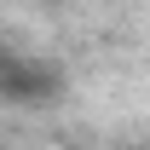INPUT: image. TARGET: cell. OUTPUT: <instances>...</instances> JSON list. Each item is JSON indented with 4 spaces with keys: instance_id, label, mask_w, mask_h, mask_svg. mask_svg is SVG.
Here are the masks:
<instances>
[{
    "instance_id": "obj_1",
    "label": "cell",
    "mask_w": 150,
    "mask_h": 150,
    "mask_svg": "<svg viewBox=\"0 0 150 150\" xmlns=\"http://www.w3.org/2000/svg\"><path fill=\"white\" fill-rule=\"evenodd\" d=\"M58 87H64V75H58L52 58L0 46V104H12V110H46L58 98Z\"/></svg>"
}]
</instances>
